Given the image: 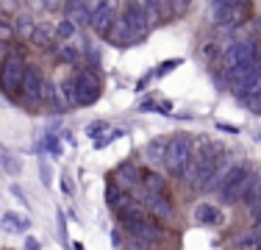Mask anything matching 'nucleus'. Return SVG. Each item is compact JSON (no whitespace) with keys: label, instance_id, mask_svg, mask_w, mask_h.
I'll use <instances>...</instances> for the list:
<instances>
[{"label":"nucleus","instance_id":"f257e3e1","mask_svg":"<svg viewBox=\"0 0 261 250\" xmlns=\"http://www.w3.org/2000/svg\"><path fill=\"white\" fill-rule=\"evenodd\" d=\"M220 161H222V147L220 145H203L200 150L195 153V159H192L189 170V186L192 189H211V186H217V170H220Z\"/></svg>","mask_w":261,"mask_h":250},{"label":"nucleus","instance_id":"f03ea898","mask_svg":"<svg viewBox=\"0 0 261 250\" xmlns=\"http://www.w3.org/2000/svg\"><path fill=\"white\" fill-rule=\"evenodd\" d=\"M192 159H195V139L186 134H175L170 142H167V153H164V167L170 175L181 178L189 170Z\"/></svg>","mask_w":261,"mask_h":250},{"label":"nucleus","instance_id":"7ed1b4c3","mask_svg":"<svg viewBox=\"0 0 261 250\" xmlns=\"http://www.w3.org/2000/svg\"><path fill=\"white\" fill-rule=\"evenodd\" d=\"M253 184V175H247V170L242 164H233L228 167L225 172L220 175V181H217V192H220V200L225 206H233L239 203L242 197H245L247 186Z\"/></svg>","mask_w":261,"mask_h":250},{"label":"nucleus","instance_id":"20e7f679","mask_svg":"<svg viewBox=\"0 0 261 250\" xmlns=\"http://www.w3.org/2000/svg\"><path fill=\"white\" fill-rule=\"evenodd\" d=\"M228 81L233 84L236 89V97H245L247 92L261 81V59H253V61H245V64H236L233 70H228Z\"/></svg>","mask_w":261,"mask_h":250},{"label":"nucleus","instance_id":"39448f33","mask_svg":"<svg viewBox=\"0 0 261 250\" xmlns=\"http://www.w3.org/2000/svg\"><path fill=\"white\" fill-rule=\"evenodd\" d=\"M22 75H25V61L20 53H6V59L0 61V89L17 95L22 86Z\"/></svg>","mask_w":261,"mask_h":250},{"label":"nucleus","instance_id":"423d86ee","mask_svg":"<svg viewBox=\"0 0 261 250\" xmlns=\"http://www.w3.org/2000/svg\"><path fill=\"white\" fill-rule=\"evenodd\" d=\"M253 59H261V45L256 39H242V42H233L222 50V70H233L236 64H245V61H253Z\"/></svg>","mask_w":261,"mask_h":250},{"label":"nucleus","instance_id":"0eeeda50","mask_svg":"<svg viewBox=\"0 0 261 250\" xmlns=\"http://www.w3.org/2000/svg\"><path fill=\"white\" fill-rule=\"evenodd\" d=\"M75 81V106H92L103 92V84L95 70H78L72 75Z\"/></svg>","mask_w":261,"mask_h":250},{"label":"nucleus","instance_id":"6e6552de","mask_svg":"<svg viewBox=\"0 0 261 250\" xmlns=\"http://www.w3.org/2000/svg\"><path fill=\"white\" fill-rule=\"evenodd\" d=\"M117 11H120V0H97L89 11V28L95 34L106 36L111 31V25L117 22Z\"/></svg>","mask_w":261,"mask_h":250},{"label":"nucleus","instance_id":"1a4fd4ad","mask_svg":"<svg viewBox=\"0 0 261 250\" xmlns=\"http://www.w3.org/2000/svg\"><path fill=\"white\" fill-rule=\"evenodd\" d=\"M250 17V0L247 3H231V6H214V22L222 31H233Z\"/></svg>","mask_w":261,"mask_h":250},{"label":"nucleus","instance_id":"9d476101","mask_svg":"<svg viewBox=\"0 0 261 250\" xmlns=\"http://www.w3.org/2000/svg\"><path fill=\"white\" fill-rule=\"evenodd\" d=\"M122 20H125L128 31H130V39L134 42H142L147 36V31H150V22H147L145 17V9H142L139 0H130L125 6V11H122Z\"/></svg>","mask_w":261,"mask_h":250},{"label":"nucleus","instance_id":"9b49d317","mask_svg":"<svg viewBox=\"0 0 261 250\" xmlns=\"http://www.w3.org/2000/svg\"><path fill=\"white\" fill-rule=\"evenodd\" d=\"M20 92H22L28 100L45 97V78H42V72H39V67H36V64H25V75H22Z\"/></svg>","mask_w":261,"mask_h":250},{"label":"nucleus","instance_id":"f8f14e48","mask_svg":"<svg viewBox=\"0 0 261 250\" xmlns=\"http://www.w3.org/2000/svg\"><path fill=\"white\" fill-rule=\"evenodd\" d=\"M145 209L153 211L156 220H164V222L175 220V209H172V203H170V197H167V195H153V192H147V195H145Z\"/></svg>","mask_w":261,"mask_h":250},{"label":"nucleus","instance_id":"ddd939ff","mask_svg":"<svg viewBox=\"0 0 261 250\" xmlns=\"http://www.w3.org/2000/svg\"><path fill=\"white\" fill-rule=\"evenodd\" d=\"M130 234L136 236V239H142V242H147V245H161V242L167 239V231L161 228V222H153L150 217H147L145 222H139Z\"/></svg>","mask_w":261,"mask_h":250},{"label":"nucleus","instance_id":"4468645a","mask_svg":"<svg viewBox=\"0 0 261 250\" xmlns=\"http://www.w3.org/2000/svg\"><path fill=\"white\" fill-rule=\"evenodd\" d=\"M117 214H120V220H122V225H125L128 231H134L139 222L147 220V209H145V206H139V203H128L125 209L117 211Z\"/></svg>","mask_w":261,"mask_h":250},{"label":"nucleus","instance_id":"2eb2a0df","mask_svg":"<svg viewBox=\"0 0 261 250\" xmlns=\"http://www.w3.org/2000/svg\"><path fill=\"white\" fill-rule=\"evenodd\" d=\"M195 220L203 222V225H220V222H222V214H220V209H217V206L200 203V206L195 209Z\"/></svg>","mask_w":261,"mask_h":250},{"label":"nucleus","instance_id":"dca6fc26","mask_svg":"<svg viewBox=\"0 0 261 250\" xmlns=\"http://www.w3.org/2000/svg\"><path fill=\"white\" fill-rule=\"evenodd\" d=\"M106 200H109V206H111L114 211H122L128 203H134V197H130V195H125V192H122L117 184H111L109 189H106Z\"/></svg>","mask_w":261,"mask_h":250},{"label":"nucleus","instance_id":"f3484780","mask_svg":"<svg viewBox=\"0 0 261 250\" xmlns=\"http://www.w3.org/2000/svg\"><path fill=\"white\" fill-rule=\"evenodd\" d=\"M3 228L9 231V234H25V231L31 228V220L28 217L14 214V211H9V214H3Z\"/></svg>","mask_w":261,"mask_h":250},{"label":"nucleus","instance_id":"a211bd4d","mask_svg":"<svg viewBox=\"0 0 261 250\" xmlns=\"http://www.w3.org/2000/svg\"><path fill=\"white\" fill-rule=\"evenodd\" d=\"M67 17H70L72 22H89V11H86V0H70V6H67Z\"/></svg>","mask_w":261,"mask_h":250},{"label":"nucleus","instance_id":"6ab92c4d","mask_svg":"<svg viewBox=\"0 0 261 250\" xmlns=\"http://www.w3.org/2000/svg\"><path fill=\"white\" fill-rule=\"evenodd\" d=\"M236 250H261V234L256 228L242 234L239 239H236Z\"/></svg>","mask_w":261,"mask_h":250},{"label":"nucleus","instance_id":"aec40b11","mask_svg":"<svg viewBox=\"0 0 261 250\" xmlns=\"http://www.w3.org/2000/svg\"><path fill=\"white\" fill-rule=\"evenodd\" d=\"M167 142H170V139H153L150 145L145 147V156H147V161H164Z\"/></svg>","mask_w":261,"mask_h":250},{"label":"nucleus","instance_id":"412c9836","mask_svg":"<svg viewBox=\"0 0 261 250\" xmlns=\"http://www.w3.org/2000/svg\"><path fill=\"white\" fill-rule=\"evenodd\" d=\"M142 184H145V189L147 192H153V195H167V184H164V178L156 172H150V175H145L142 178Z\"/></svg>","mask_w":261,"mask_h":250},{"label":"nucleus","instance_id":"4be33fe9","mask_svg":"<svg viewBox=\"0 0 261 250\" xmlns=\"http://www.w3.org/2000/svg\"><path fill=\"white\" fill-rule=\"evenodd\" d=\"M0 167H3L9 175H17V172H20V161H17L3 145H0Z\"/></svg>","mask_w":261,"mask_h":250},{"label":"nucleus","instance_id":"5701e85b","mask_svg":"<svg viewBox=\"0 0 261 250\" xmlns=\"http://www.w3.org/2000/svg\"><path fill=\"white\" fill-rule=\"evenodd\" d=\"M56 34H59V39L72 42V39H75V22H72L70 17H64V20L56 25Z\"/></svg>","mask_w":261,"mask_h":250},{"label":"nucleus","instance_id":"b1692460","mask_svg":"<svg viewBox=\"0 0 261 250\" xmlns=\"http://www.w3.org/2000/svg\"><path fill=\"white\" fill-rule=\"evenodd\" d=\"M153 6H156V14L161 22L172 20L175 17V9H172V0H153Z\"/></svg>","mask_w":261,"mask_h":250},{"label":"nucleus","instance_id":"393cba45","mask_svg":"<svg viewBox=\"0 0 261 250\" xmlns=\"http://www.w3.org/2000/svg\"><path fill=\"white\" fill-rule=\"evenodd\" d=\"M242 100H245V103H247V106H250V109H253V111H258V114H261V81H258V84H256V86H253V89H250V92H247V95H245V97H242Z\"/></svg>","mask_w":261,"mask_h":250},{"label":"nucleus","instance_id":"a878e982","mask_svg":"<svg viewBox=\"0 0 261 250\" xmlns=\"http://www.w3.org/2000/svg\"><path fill=\"white\" fill-rule=\"evenodd\" d=\"M39 172H42V181H45V184H50V181H53L50 178V175H53L50 172V161H47L45 156H39Z\"/></svg>","mask_w":261,"mask_h":250},{"label":"nucleus","instance_id":"bb28decb","mask_svg":"<svg viewBox=\"0 0 261 250\" xmlns=\"http://www.w3.org/2000/svg\"><path fill=\"white\" fill-rule=\"evenodd\" d=\"M181 64H184V59H175V61H164V64L159 67V75H164V72L175 70V67H181Z\"/></svg>","mask_w":261,"mask_h":250},{"label":"nucleus","instance_id":"cd10ccee","mask_svg":"<svg viewBox=\"0 0 261 250\" xmlns=\"http://www.w3.org/2000/svg\"><path fill=\"white\" fill-rule=\"evenodd\" d=\"M125 250H153V245H147V242H142V239H136V236H134V242H130Z\"/></svg>","mask_w":261,"mask_h":250},{"label":"nucleus","instance_id":"c85d7f7f","mask_svg":"<svg viewBox=\"0 0 261 250\" xmlns=\"http://www.w3.org/2000/svg\"><path fill=\"white\" fill-rule=\"evenodd\" d=\"M106 128H109L106 122H92L89 128H86V134H89V136H97V134H100V131H106Z\"/></svg>","mask_w":261,"mask_h":250},{"label":"nucleus","instance_id":"c756f323","mask_svg":"<svg viewBox=\"0 0 261 250\" xmlns=\"http://www.w3.org/2000/svg\"><path fill=\"white\" fill-rule=\"evenodd\" d=\"M61 3H64V0H45V6H42V9H47V11H56Z\"/></svg>","mask_w":261,"mask_h":250},{"label":"nucleus","instance_id":"7c9ffc66","mask_svg":"<svg viewBox=\"0 0 261 250\" xmlns=\"http://www.w3.org/2000/svg\"><path fill=\"white\" fill-rule=\"evenodd\" d=\"M217 128L228 131V134H239V128H236V125H228V122H217Z\"/></svg>","mask_w":261,"mask_h":250},{"label":"nucleus","instance_id":"2f4dec72","mask_svg":"<svg viewBox=\"0 0 261 250\" xmlns=\"http://www.w3.org/2000/svg\"><path fill=\"white\" fill-rule=\"evenodd\" d=\"M231 3H247V0H214V6H231Z\"/></svg>","mask_w":261,"mask_h":250},{"label":"nucleus","instance_id":"473e14b6","mask_svg":"<svg viewBox=\"0 0 261 250\" xmlns=\"http://www.w3.org/2000/svg\"><path fill=\"white\" fill-rule=\"evenodd\" d=\"M25 250H39V242H36V239H25Z\"/></svg>","mask_w":261,"mask_h":250},{"label":"nucleus","instance_id":"72a5a7b5","mask_svg":"<svg viewBox=\"0 0 261 250\" xmlns=\"http://www.w3.org/2000/svg\"><path fill=\"white\" fill-rule=\"evenodd\" d=\"M6 45H9V42H0V61L6 59V53H9V47H6Z\"/></svg>","mask_w":261,"mask_h":250},{"label":"nucleus","instance_id":"f704fd0d","mask_svg":"<svg viewBox=\"0 0 261 250\" xmlns=\"http://www.w3.org/2000/svg\"><path fill=\"white\" fill-rule=\"evenodd\" d=\"M31 3H34V6H45V0H31Z\"/></svg>","mask_w":261,"mask_h":250},{"label":"nucleus","instance_id":"c9c22d12","mask_svg":"<svg viewBox=\"0 0 261 250\" xmlns=\"http://www.w3.org/2000/svg\"><path fill=\"white\" fill-rule=\"evenodd\" d=\"M258 31H261V22H258Z\"/></svg>","mask_w":261,"mask_h":250}]
</instances>
